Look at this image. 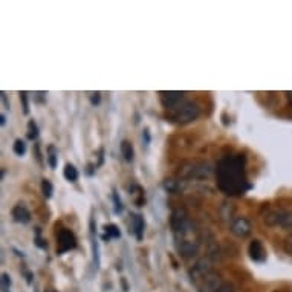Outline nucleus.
<instances>
[{
	"label": "nucleus",
	"mask_w": 292,
	"mask_h": 292,
	"mask_svg": "<svg viewBox=\"0 0 292 292\" xmlns=\"http://www.w3.org/2000/svg\"><path fill=\"white\" fill-rule=\"evenodd\" d=\"M48 164L51 169H55L57 167V161H58V155H57V150H55L54 146H49L48 147Z\"/></svg>",
	"instance_id": "nucleus-17"
},
{
	"label": "nucleus",
	"mask_w": 292,
	"mask_h": 292,
	"mask_svg": "<svg viewBox=\"0 0 292 292\" xmlns=\"http://www.w3.org/2000/svg\"><path fill=\"white\" fill-rule=\"evenodd\" d=\"M285 249H286V253L292 254V234H291L289 240H286V242H285Z\"/></svg>",
	"instance_id": "nucleus-27"
},
{
	"label": "nucleus",
	"mask_w": 292,
	"mask_h": 292,
	"mask_svg": "<svg viewBox=\"0 0 292 292\" xmlns=\"http://www.w3.org/2000/svg\"><path fill=\"white\" fill-rule=\"evenodd\" d=\"M37 138H38V126L35 124L34 119H29L28 121V140L34 141Z\"/></svg>",
	"instance_id": "nucleus-18"
},
{
	"label": "nucleus",
	"mask_w": 292,
	"mask_h": 292,
	"mask_svg": "<svg viewBox=\"0 0 292 292\" xmlns=\"http://www.w3.org/2000/svg\"><path fill=\"white\" fill-rule=\"evenodd\" d=\"M248 254L254 262H265L266 249L259 239H254V240H251V243H249V246H248Z\"/></svg>",
	"instance_id": "nucleus-9"
},
{
	"label": "nucleus",
	"mask_w": 292,
	"mask_h": 292,
	"mask_svg": "<svg viewBox=\"0 0 292 292\" xmlns=\"http://www.w3.org/2000/svg\"><path fill=\"white\" fill-rule=\"evenodd\" d=\"M217 187L228 196L243 194L251 188L246 177V158L245 155L224 156L216 167Z\"/></svg>",
	"instance_id": "nucleus-1"
},
{
	"label": "nucleus",
	"mask_w": 292,
	"mask_h": 292,
	"mask_svg": "<svg viewBox=\"0 0 292 292\" xmlns=\"http://www.w3.org/2000/svg\"><path fill=\"white\" fill-rule=\"evenodd\" d=\"M201 115V109L196 103H191L188 100H184L180 104H177L175 109L169 110V118L175 124H188L194 119H198Z\"/></svg>",
	"instance_id": "nucleus-2"
},
{
	"label": "nucleus",
	"mask_w": 292,
	"mask_h": 292,
	"mask_svg": "<svg viewBox=\"0 0 292 292\" xmlns=\"http://www.w3.org/2000/svg\"><path fill=\"white\" fill-rule=\"evenodd\" d=\"M121 155L124 158V161H127V162H132L133 161V146L129 143V141H122L121 143Z\"/></svg>",
	"instance_id": "nucleus-16"
},
{
	"label": "nucleus",
	"mask_w": 292,
	"mask_h": 292,
	"mask_svg": "<svg viewBox=\"0 0 292 292\" xmlns=\"http://www.w3.org/2000/svg\"><path fill=\"white\" fill-rule=\"evenodd\" d=\"M28 92H20V101H22V104H23V114L25 115H28L29 114V103H28Z\"/></svg>",
	"instance_id": "nucleus-22"
},
{
	"label": "nucleus",
	"mask_w": 292,
	"mask_h": 292,
	"mask_svg": "<svg viewBox=\"0 0 292 292\" xmlns=\"http://www.w3.org/2000/svg\"><path fill=\"white\" fill-rule=\"evenodd\" d=\"M159 98H161V103L164 106L165 110H172L175 109L177 104H180L185 98V93L184 92H159Z\"/></svg>",
	"instance_id": "nucleus-6"
},
{
	"label": "nucleus",
	"mask_w": 292,
	"mask_h": 292,
	"mask_svg": "<svg viewBox=\"0 0 292 292\" xmlns=\"http://www.w3.org/2000/svg\"><path fill=\"white\" fill-rule=\"evenodd\" d=\"M41 193H43V196H45L46 199H51V198H52L54 187H52V184H51V180H48V179L41 180Z\"/></svg>",
	"instance_id": "nucleus-19"
},
{
	"label": "nucleus",
	"mask_w": 292,
	"mask_h": 292,
	"mask_svg": "<svg viewBox=\"0 0 292 292\" xmlns=\"http://www.w3.org/2000/svg\"><path fill=\"white\" fill-rule=\"evenodd\" d=\"M217 292H235L234 291V286L233 285H230V283H227V285H224V286H222Z\"/></svg>",
	"instance_id": "nucleus-26"
},
{
	"label": "nucleus",
	"mask_w": 292,
	"mask_h": 292,
	"mask_svg": "<svg viewBox=\"0 0 292 292\" xmlns=\"http://www.w3.org/2000/svg\"><path fill=\"white\" fill-rule=\"evenodd\" d=\"M144 227H146L144 217L141 214H133L132 216V230H130V233L135 234V237H136L138 242H141L144 239Z\"/></svg>",
	"instance_id": "nucleus-12"
},
{
	"label": "nucleus",
	"mask_w": 292,
	"mask_h": 292,
	"mask_svg": "<svg viewBox=\"0 0 292 292\" xmlns=\"http://www.w3.org/2000/svg\"><path fill=\"white\" fill-rule=\"evenodd\" d=\"M90 242H92V254H93V263H95V268L98 269L100 268V246L98 242H96V225H95V220L93 217L90 219Z\"/></svg>",
	"instance_id": "nucleus-11"
},
{
	"label": "nucleus",
	"mask_w": 292,
	"mask_h": 292,
	"mask_svg": "<svg viewBox=\"0 0 292 292\" xmlns=\"http://www.w3.org/2000/svg\"><path fill=\"white\" fill-rule=\"evenodd\" d=\"M265 224L286 230L292 228V213L288 210H272L265 216Z\"/></svg>",
	"instance_id": "nucleus-3"
},
{
	"label": "nucleus",
	"mask_w": 292,
	"mask_h": 292,
	"mask_svg": "<svg viewBox=\"0 0 292 292\" xmlns=\"http://www.w3.org/2000/svg\"><path fill=\"white\" fill-rule=\"evenodd\" d=\"M12 150H14V153H16L17 156H23L25 153H26V144H25V141L23 140H16V141H14Z\"/></svg>",
	"instance_id": "nucleus-20"
},
{
	"label": "nucleus",
	"mask_w": 292,
	"mask_h": 292,
	"mask_svg": "<svg viewBox=\"0 0 292 292\" xmlns=\"http://www.w3.org/2000/svg\"><path fill=\"white\" fill-rule=\"evenodd\" d=\"M11 214H12V219L19 222V224H28V222H31V211L28 210L25 204H17L12 208Z\"/></svg>",
	"instance_id": "nucleus-10"
},
{
	"label": "nucleus",
	"mask_w": 292,
	"mask_h": 292,
	"mask_svg": "<svg viewBox=\"0 0 292 292\" xmlns=\"http://www.w3.org/2000/svg\"><path fill=\"white\" fill-rule=\"evenodd\" d=\"M143 140H144V144H146V146H148V144H150L151 138H150V132H148V129H144V132H143Z\"/></svg>",
	"instance_id": "nucleus-25"
},
{
	"label": "nucleus",
	"mask_w": 292,
	"mask_h": 292,
	"mask_svg": "<svg viewBox=\"0 0 292 292\" xmlns=\"http://www.w3.org/2000/svg\"><path fill=\"white\" fill-rule=\"evenodd\" d=\"M286 95H288V98H289V101L292 103V92H286Z\"/></svg>",
	"instance_id": "nucleus-30"
},
{
	"label": "nucleus",
	"mask_w": 292,
	"mask_h": 292,
	"mask_svg": "<svg viewBox=\"0 0 292 292\" xmlns=\"http://www.w3.org/2000/svg\"><path fill=\"white\" fill-rule=\"evenodd\" d=\"M231 233L234 235H237V237H246L251 233V224H249V220L246 217H237L231 225Z\"/></svg>",
	"instance_id": "nucleus-8"
},
{
	"label": "nucleus",
	"mask_w": 292,
	"mask_h": 292,
	"mask_svg": "<svg viewBox=\"0 0 292 292\" xmlns=\"http://www.w3.org/2000/svg\"><path fill=\"white\" fill-rule=\"evenodd\" d=\"M112 198H114V211H115V214H121L122 210H124V205H122V202L119 199V194H118L117 190H114Z\"/></svg>",
	"instance_id": "nucleus-21"
},
{
	"label": "nucleus",
	"mask_w": 292,
	"mask_h": 292,
	"mask_svg": "<svg viewBox=\"0 0 292 292\" xmlns=\"http://www.w3.org/2000/svg\"><path fill=\"white\" fill-rule=\"evenodd\" d=\"M121 237V231L115 224H109L104 225V234H103V240L109 242L110 239H119Z\"/></svg>",
	"instance_id": "nucleus-14"
},
{
	"label": "nucleus",
	"mask_w": 292,
	"mask_h": 292,
	"mask_svg": "<svg viewBox=\"0 0 292 292\" xmlns=\"http://www.w3.org/2000/svg\"><path fill=\"white\" fill-rule=\"evenodd\" d=\"M5 122H6L5 115H0V124H2V126H5Z\"/></svg>",
	"instance_id": "nucleus-29"
},
{
	"label": "nucleus",
	"mask_w": 292,
	"mask_h": 292,
	"mask_svg": "<svg viewBox=\"0 0 292 292\" xmlns=\"http://www.w3.org/2000/svg\"><path fill=\"white\" fill-rule=\"evenodd\" d=\"M222 286L224 285H222L220 275L214 274V272H210L202 279V283H201L199 289H201V292H217Z\"/></svg>",
	"instance_id": "nucleus-7"
},
{
	"label": "nucleus",
	"mask_w": 292,
	"mask_h": 292,
	"mask_svg": "<svg viewBox=\"0 0 292 292\" xmlns=\"http://www.w3.org/2000/svg\"><path fill=\"white\" fill-rule=\"evenodd\" d=\"M63 176L69 182H77L78 180V170L75 169L74 164H66L64 170H63Z\"/></svg>",
	"instance_id": "nucleus-15"
},
{
	"label": "nucleus",
	"mask_w": 292,
	"mask_h": 292,
	"mask_svg": "<svg viewBox=\"0 0 292 292\" xmlns=\"http://www.w3.org/2000/svg\"><path fill=\"white\" fill-rule=\"evenodd\" d=\"M77 246V237L75 234L67 230V228H61L57 233V254H64L67 251H71Z\"/></svg>",
	"instance_id": "nucleus-4"
},
{
	"label": "nucleus",
	"mask_w": 292,
	"mask_h": 292,
	"mask_svg": "<svg viewBox=\"0 0 292 292\" xmlns=\"http://www.w3.org/2000/svg\"><path fill=\"white\" fill-rule=\"evenodd\" d=\"M9 288H11V277L6 272H3L2 274V291L3 292H8Z\"/></svg>",
	"instance_id": "nucleus-23"
},
{
	"label": "nucleus",
	"mask_w": 292,
	"mask_h": 292,
	"mask_svg": "<svg viewBox=\"0 0 292 292\" xmlns=\"http://www.w3.org/2000/svg\"><path fill=\"white\" fill-rule=\"evenodd\" d=\"M2 101H3V104H5V109H9V104H8V101H6V95H5V92H2Z\"/></svg>",
	"instance_id": "nucleus-28"
},
{
	"label": "nucleus",
	"mask_w": 292,
	"mask_h": 292,
	"mask_svg": "<svg viewBox=\"0 0 292 292\" xmlns=\"http://www.w3.org/2000/svg\"><path fill=\"white\" fill-rule=\"evenodd\" d=\"M177 249H179L180 256L188 259L198 253V245L190 242V240H184V242H180V245H177Z\"/></svg>",
	"instance_id": "nucleus-13"
},
{
	"label": "nucleus",
	"mask_w": 292,
	"mask_h": 292,
	"mask_svg": "<svg viewBox=\"0 0 292 292\" xmlns=\"http://www.w3.org/2000/svg\"><path fill=\"white\" fill-rule=\"evenodd\" d=\"M170 225H172V230H173L175 234L184 235V234H187L190 231L188 230L190 228V220H188L187 214L184 211H180V210H177V211H175L172 214Z\"/></svg>",
	"instance_id": "nucleus-5"
},
{
	"label": "nucleus",
	"mask_w": 292,
	"mask_h": 292,
	"mask_svg": "<svg viewBox=\"0 0 292 292\" xmlns=\"http://www.w3.org/2000/svg\"><path fill=\"white\" fill-rule=\"evenodd\" d=\"M100 101H101V95H100V92L92 93V96H90V103H92V104H100Z\"/></svg>",
	"instance_id": "nucleus-24"
}]
</instances>
